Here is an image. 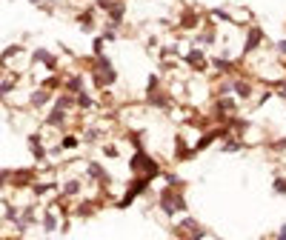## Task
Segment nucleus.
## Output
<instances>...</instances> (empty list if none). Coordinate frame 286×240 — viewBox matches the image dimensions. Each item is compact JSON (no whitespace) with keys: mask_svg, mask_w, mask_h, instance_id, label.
Here are the masks:
<instances>
[{"mask_svg":"<svg viewBox=\"0 0 286 240\" xmlns=\"http://www.w3.org/2000/svg\"><path fill=\"white\" fill-rule=\"evenodd\" d=\"M129 171L155 180V177H160V171L163 169H160V163H157L152 154H146V149H135V152L129 154Z\"/></svg>","mask_w":286,"mask_h":240,"instance_id":"1","label":"nucleus"},{"mask_svg":"<svg viewBox=\"0 0 286 240\" xmlns=\"http://www.w3.org/2000/svg\"><path fill=\"white\" fill-rule=\"evenodd\" d=\"M157 203H160V212L166 215V217H175V212H183L186 209V200H183V189H175V186H166L160 192V197H157Z\"/></svg>","mask_w":286,"mask_h":240,"instance_id":"2","label":"nucleus"},{"mask_svg":"<svg viewBox=\"0 0 286 240\" xmlns=\"http://www.w3.org/2000/svg\"><path fill=\"white\" fill-rule=\"evenodd\" d=\"M89 74L103 77L106 89H112V86L118 83V69H115V63H112V57H106V54H98V57H95V63H92V69H89Z\"/></svg>","mask_w":286,"mask_h":240,"instance_id":"3","label":"nucleus"},{"mask_svg":"<svg viewBox=\"0 0 286 240\" xmlns=\"http://www.w3.org/2000/svg\"><path fill=\"white\" fill-rule=\"evenodd\" d=\"M152 186V180L149 177H143V174H135L132 180H129V189H126V194L118 200V209H126V206H132L135 203V197L137 194H146Z\"/></svg>","mask_w":286,"mask_h":240,"instance_id":"4","label":"nucleus"},{"mask_svg":"<svg viewBox=\"0 0 286 240\" xmlns=\"http://www.w3.org/2000/svg\"><path fill=\"white\" fill-rule=\"evenodd\" d=\"M237 112H240V106H237V97L220 95L218 100H215V112H212V118H215V123H226L229 118H235Z\"/></svg>","mask_w":286,"mask_h":240,"instance_id":"5","label":"nucleus"},{"mask_svg":"<svg viewBox=\"0 0 286 240\" xmlns=\"http://www.w3.org/2000/svg\"><path fill=\"white\" fill-rule=\"evenodd\" d=\"M263 40H266L263 29H260V26H249V29H246V34H243V46H240V54L246 57V54L258 51L260 46H263Z\"/></svg>","mask_w":286,"mask_h":240,"instance_id":"6","label":"nucleus"},{"mask_svg":"<svg viewBox=\"0 0 286 240\" xmlns=\"http://www.w3.org/2000/svg\"><path fill=\"white\" fill-rule=\"evenodd\" d=\"M201 23H203V17H201L198 9H183L181 17H178V29H181V32H198Z\"/></svg>","mask_w":286,"mask_h":240,"instance_id":"7","label":"nucleus"},{"mask_svg":"<svg viewBox=\"0 0 286 240\" xmlns=\"http://www.w3.org/2000/svg\"><path fill=\"white\" fill-rule=\"evenodd\" d=\"M183 63H186L189 69H192V72H206V69H209V57L203 54V49L192 46V49H189V51L183 54Z\"/></svg>","mask_w":286,"mask_h":240,"instance_id":"8","label":"nucleus"},{"mask_svg":"<svg viewBox=\"0 0 286 240\" xmlns=\"http://www.w3.org/2000/svg\"><path fill=\"white\" fill-rule=\"evenodd\" d=\"M29 60H32L34 66H37V63H40V66H46L49 72H57V69H60V60H57V54H54V51H49V49H34Z\"/></svg>","mask_w":286,"mask_h":240,"instance_id":"9","label":"nucleus"},{"mask_svg":"<svg viewBox=\"0 0 286 240\" xmlns=\"http://www.w3.org/2000/svg\"><path fill=\"white\" fill-rule=\"evenodd\" d=\"M123 20H126V0H115V3L106 9V23H109L112 29H120Z\"/></svg>","mask_w":286,"mask_h":240,"instance_id":"10","label":"nucleus"},{"mask_svg":"<svg viewBox=\"0 0 286 240\" xmlns=\"http://www.w3.org/2000/svg\"><path fill=\"white\" fill-rule=\"evenodd\" d=\"M37 180V169H12V177H9V186L15 189H26Z\"/></svg>","mask_w":286,"mask_h":240,"instance_id":"11","label":"nucleus"},{"mask_svg":"<svg viewBox=\"0 0 286 240\" xmlns=\"http://www.w3.org/2000/svg\"><path fill=\"white\" fill-rule=\"evenodd\" d=\"M75 20H78V26L83 32H95V26H98V9L95 6H86V9H80L75 15Z\"/></svg>","mask_w":286,"mask_h":240,"instance_id":"12","label":"nucleus"},{"mask_svg":"<svg viewBox=\"0 0 286 240\" xmlns=\"http://www.w3.org/2000/svg\"><path fill=\"white\" fill-rule=\"evenodd\" d=\"M232 95L237 100H252L255 97V86L246 77H232Z\"/></svg>","mask_w":286,"mask_h":240,"instance_id":"13","label":"nucleus"},{"mask_svg":"<svg viewBox=\"0 0 286 240\" xmlns=\"http://www.w3.org/2000/svg\"><path fill=\"white\" fill-rule=\"evenodd\" d=\"M209 66H215L220 74H237L240 63H237V60H232L229 54H218V57H212V60H209Z\"/></svg>","mask_w":286,"mask_h":240,"instance_id":"14","label":"nucleus"},{"mask_svg":"<svg viewBox=\"0 0 286 240\" xmlns=\"http://www.w3.org/2000/svg\"><path fill=\"white\" fill-rule=\"evenodd\" d=\"M86 174H89L95 183H101V186H109V183H112V174L103 169L98 160H89V163H86Z\"/></svg>","mask_w":286,"mask_h":240,"instance_id":"15","label":"nucleus"},{"mask_svg":"<svg viewBox=\"0 0 286 240\" xmlns=\"http://www.w3.org/2000/svg\"><path fill=\"white\" fill-rule=\"evenodd\" d=\"M26 143H29V149H32V157L37 160V163H43V160L49 157V149L43 146V137L37 135V132H32V135L26 137Z\"/></svg>","mask_w":286,"mask_h":240,"instance_id":"16","label":"nucleus"},{"mask_svg":"<svg viewBox=\"0 0 286 240\" xmlns=\"http://www.w3.org/2000/svg\"><path fill=\"white\" fill-rule=\"evenodd\" d=\"M146 100H149L152 109H160V112H166L169 106H172V95H169L166 89H157V92L146 95Z\"/></svg>","mask_w":286,"mask_h":240,"instance_id":"17","label":"nucleus"},{"mask_svg":"<svg viewBox=\"0 0 286 240\" xmlns=\"http://www.w3.org/2000/svg\"><path fill=\"white\" fill-rule=\"evenodd\" d=\"M69 120V112H63V109H57V106H52L49 112H46V118H43V123L46 126H52V129H63Z\"/></svg>","mask_w":286,"mask_h":240,"instance_id":"18","label":"nucleus"},{"mask_svg":"<svg viewBox=\"0 0 286 240\" xmlns=\"http://www.w3.org/2000/svg\"><path fill=\"white\" fill-rule=\"evenodd\" d=\"M52 100H54V95L46 92V89H40V86L29 95V106H32V109H46V106H52Z\"/></svg>","mask_w":286,"mask_h":240,"instance_id":"19","label":"nucleus"},{"mask_svg":"<svg viewBox=\"0 0 286 240\" xmlns=\"http://www.w3.org/2000/svg\"><path fill=\"white\" fill-rule=\"evenodd\" d=\"M86 89V80H83V74H69V77H63V92H69V95H80Z\"/></svg>","mask_w":286,"mask_h":240,"instance_id":"20","label":"nucleus"},{"mask_svg":"<svg viewBox=\"0 0 286 240\" xmlns=\"http://www.w3.org/2000/svg\"><path fill=\"white\" fill-rule=\"evenodd\" d=\"M37 86H40V89H46V92H52V95H54V92H63V74L49 72V77H43Z\"/></svg>","mask_w":286,"mask_h":240,"instance_id":"21","label":"nucleus"},{"mask_svg":"<svg viewBox=\"0 0 286 240\" xmlns=\"http://www.w3.org/2000/svg\"><path fill=\"white\" fill-rule=\"evenodd\" d=\"M80 192H83V180H78V177H69L66 183L60 186V194L63 197H78Z\"/></svg>","mask_w":286,"mask_h":240,"instance_id":"22","label":"nucleus"},{"mask_svg":"<svg viewBox=\"0 0 286 240\" xmlns=\"http://www.w3.org/2000/svg\"><path fill=\"white\" fill-rule=\"evenodd\" d=\"M95 106H98V100H95L86 89L80 92V95H75V109H80V112H92Z\"/></svg>","mask_w":286,"mask_h":240,"instance_id":"23","label":"nucleus"},{"mask_svg":"<svg viewBox=\"0 0 286 240\" xmlns=\"http://www.w3.org/2000/svg\"><path fill=\"white\" fill-rule=\"evenodd\" d=\"M243 149V137H223V143H220V154H232V152H240Z\"/></svg>","mask_w":286,"mask_h":240,"instance_id":"24","label":"nucleus"},{"mask_svg":"<svg viewBox=\"0 0 286 240\" xmlns=\"http://www.w3.org/2000/svg\"><path fill=\"white\" fill-rule=\"evenodd\" d=\"M52 106H57V109L69 112V109H75V95H69V92H60V95L52 100Z\"/></svg>","mask_w":286,"mask_h":240,"instance_id":"25","label":"nucleus"},{"mask_svg":"<svg viewBox=\"0 0 286 240\" xmlns=\"http://www.w3.org/2000/svg\"><path fill=\"white\" fill-rule=\"evenodd\" d=\"M17 80H20L17 74H12V77H6V80H0V100H6V97H9V95L15 92V89H17Z\"/></svg>","mask_w":286,"mask_h":240,"instance_id":"26","label":"nucleus"},{"mask_svg":"<svg viewBox=\"0 0 286 240\" xmlns=\"http://www.w3.org/2000/svg\"><path fill=\"white\" fill-rule=\"evenodd\" d=\"M175 146H178V149H175V160H189V157H195L192 146H186L183 137H178V140H175Z\"/></svg>","mask_w":286,"mask_h":240,"instance_id":"27","label":"nucleus"},{"mask_svg":"<svg viewBox=\"0 0 286 240\" xmlns=\"http://www.w3.org/2000/svg\"><path fill=\"white\" fill-rule=\"evenodd\" d=\"M209 17H212L215 23H235V17L229 15L226 9H212V12H209Z\"/></svg>","mask_w":286,"mask_h":240,"instance_id":"28","label":"nucleus"},{"mask_svg":"<svg viewBox=\"0 0 286 240\" xmlns=\"http://www.w3.org/2000/svg\"><path fill=\"white\" fill-rule=\"evenodd\" d=\"M43 229H46V232H54V229H57V215H54V206H49V212L43 215Z\"/></svg>","mask_w":286,"mask_h":240,"instance_id":"29","label":"nucleus"},{"mask_svg":"<svg viewBox=\"0 0 286 240\" xmlns=\"http://www.w3.org/2000/svg\"><path fill=\"white\" fill-rule=\"evenodd\" d=\"M80 146V137L78 135H63V140H60V149L63 152H72V149H78Z\"/></svg>","mask_w":286,"mask_h":240,"instance_id":"30","label":"nucleus"},{"mask_svg":"<svg viewBox=\"0 0 286 240\" xmlns=\"http://www.w3.org/2000/svg\"><path fill=\"white\" fill-rule=\"evenodd\" d=\"M160 177L166 180V186H175V189H183L186 186V183L178 177V174H175V171H160Z\"/></svg>","mask_w":286,"mask_h":240,"instance_id":"31","label":"nucleus"},{"mask_svg":"<svg viewBox=\"0 0 286 240\" xmlns=\"http://www.w3.org/2000/svg\"><path fill=\"white\" fill-rule=\"evenodd\" d=\"M157 89H163V86H160V74L155 72V74H149V77H146V95L157 92Z\"/></svg>","mask_w":286,"mask_h":240,"instance_id":"32","label":"nucleus"},{"mask_svg":"<svg viewBox=\"0 0 286 240\" xmlns=\"http://www.w3.org/2000/svg\"><path fill=\"white\" fill-rule=\"evenodd\" d=\"M80 140H83V143H98V140H103V132L101 129H86Z\"/></svg>","mask_w":286,"mask_h":240,"instance_id":"33","label":"nucleus"},{"mask_svg":"<svg viewBox=\"0 0 286 240\" xmlns=\"http://www.w3.org/2000/svg\"><path fill=\"white\" fill-rule=\"evenodd\" d=\"M92 54H95V57H98V54H106V40H103L101 34L92 37Z\"/></svg>","mask_w":286,"mask_h":240,"instance_id":"34","label":"nucleus"},{"mask_svg":"<svg viewBox=\"0 0 286 240\" xmlns=\"http://www.w3.org/2000/svg\"><path fill=\"white\" fill-rule=\"evenodd\" d=\"M126 140L132 143V149H143V132H126Z\"/></svg>","mask_w":286,"mask_h":240,"instance_id":"35","label":"nucleus"},{"mask_svg":"<svg viewBox=\"0 0 286 240\" xmlns=\"http://www.w3.org/2000/svg\"><path fill=\"white\" fill-rule=\"evenodd\" d=\"M95 209H98V203H92V200H86V203H78L75 206V215H92V212H95Z\"/></svg>","mask_w":286,"mask_h":240,"instance_id":"36","label":"nucleus"},{"mask_svg":"<svg viewBox=\"0 0 286 240\" xmlns=\"http://www.w3.org/2000/svg\"><path fill=\"white\" fill-rule=\"evenodd\" d=\"M101 37L106 40V43H118V29H112L109 23L103 26V32H101Z\"/></svg>","mask_w":286,"mask_h":240,"instance_id":"37","label":"nucleus"},{"mask_svg":"<svg viewBox=\"0 0 286 240\" xmlns=\"http://www.w3.org/2000/svg\"><path fill=\"white\" fill-rule=\"evenodd\" d=\"M272 192H275V194H286V177L284 174H278V177L272 180Z\"/></svg>","mask_w":286,"mask_h":240,"instance_id":"38","label":"nucleus"},{"mask_svg":"<svg viewBox=\"0 0 286 240\" xmlns=\"http://www.w3.org/2000/svg\"><path fill=\"white\" fill-rule=\"evenodd\" d=\"M32 6H37V9H43L46 15H52L54 12V0H29Z\"/></svg>","mask_w":286,"mask_h":240,"instance_id":"39","label":"nucleus"},{"mask_svg":"<svg viewBox=\"0 0 286 240\" xmlns=\"http://www.w3.org/2000/svg\"><path fill=\"white\" fill-rule=\"evenodd\" d=\"M103 154H106L109 160H118V157H120V152H118V146H115V143H103Z\"/></svg>","mask_w":286,"mask_h":240,"instance_id":"40","label":"nucleus"},{"mask_svg":"<svg viewBox=\"0 0 286 240\" xmlns=\"http://www.w3.org/2000/svg\"><path fill=\"white\" fill-rule=\"evenodd\" d=\"M269 149H272V152H284V149H286V135L281 137V140H272Z\"/></svg>","mask_w":286,"mask_h":240,"instance_id":"41","label":"nucleus"},{"mask_svg":"<svg viewBox=\"0 0 286 240\" xmlns=\"http://www.w3.org/2000/svg\"><path fill=\"white\" fill-rule=\"evenodd\" d=\"M275 51H278V57H286V37L275 43Z\"/></svg>","mask_w":286,"mask_h":240,"instance_id":"42","label":"nucleus"},{"mask_svg":"<svg viewBox=\"0 0 286 240\" xmlns=\"http://www.w3.org/2000/svg\"><path fill=\"white\" fill-rule=\"evenodd\" d=\"M278 240H286V223L281 226V229H278Z\"/></svg>","mask_w":286,"mask_h":240,"instance_id":"43","label":"nucleus"},{"mask_svg":"<svg viewBox=\"0 0 286 240\" xmlns=\"http://www.w3.org/2000/svg\"><path fill=\"white\" fill-rule=\"evenodd\" d=\"M278 95H281V97L286 100V83H281V89H278Z\"/></svg>","mask_w":286,"mask_h":240,"instance_id":"44","label":"nucleus"},{"mask_svg":"<svg viewBox=\"0 0 286 240\" xmlns=\"http://www.w3.org/2000/svg\"><path fill=\"white\" fill-rule=\"evenodd\" d=\"M3 72H6V69H3V66H0V74H3Z\"/></svg>","mask_w":286,"mask_h":240,"instance_id":"45","label":"nucleus"},{"mask_svg":"<svg viewBox=\"0 0 286 240\" xmlns=\"http://www.w3.org/2000/svg\"><path fill=\"white\" fill-rule=\"evenodd\" d=\"M12 240H17V238H12Z\"/></svg>","mask_w":286,"mask_h":240,"instance_id":"46","label":"nucleus"}]
</instances>
